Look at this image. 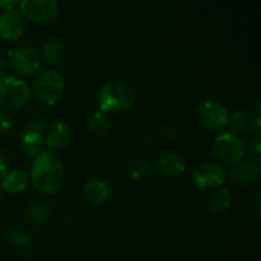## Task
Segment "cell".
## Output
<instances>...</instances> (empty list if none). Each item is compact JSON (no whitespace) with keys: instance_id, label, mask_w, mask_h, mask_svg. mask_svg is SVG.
Listing matches in <instances>:
<instances>
[{"instance_id":"cell-26","label":"cell","mask_w":261,"mask_h":261,"mask_svg":"<svg viewBox=\"0 0 261 261\" xmlns=\"http://www.w3.org/2000/svg\"><path fill=\"white\" fill-rule=\"evenodd\" d=\"M12 127V120H10L9 115L4 111L3 109H0V134H5L8 133Z\"/></svg>"},{"instance_id":"cell-12","label":"cell","mask_w":261,"mask_h":261,"mask_svg":"<svg viewBox=\"0 0 261 261\" xmlns=\"http://www.w3.org/2000/svg\"><path fill=\"white\" fill-rule=\"evenodd\" d=\"M83 196L91 205H103L110 200L111 188L109 182L101 178H91L83 186Z\"/></svg>"},{"instance_id":"cell-19","label":"cell","mask_w":261,"mask_h":261,"mask_svg":"<svg viewBox=\"0 0 261 261\" xmlns=\"http://www.w3.org/2000/svg\"><path fill=\"white\" fill-rule=\"evenodd\" d=\"M252 121H254V119L250 117V115L246 111L239 110L229 116L228 126L233 134H246V133H251Z\"/></svg>"},{"instance_id":"cell-14","label":"cell","mask_w":261,"mask_h":261,"mask_svg":"<svg viewBox=\"0 0 261 261\" xmlns=\"http://www.w3.org/2000/svg\"><path fill=\"white\" fill-rule=\"evenodd\" d=\"M157 168L165 176L176 177L185 172L186 161L181 154L176 152L163 153L157 161Z\"/></svg>"},{"instance_id":"cell-15","label":"cell","mask_w":261,"mask_h":261,"mask_svg":"<svg viewBox=\"0 0 261 261\" xmlns=\"http://www.w3.org/2000/svg\"><path fill=\"white\" fill-rule=\"evenodd\" d=\"M41 63L47 65H58L64 56V46L61 41L56 37L46 38L42 42L38 53Z\"/></svg>"},{"instance_id":"cell-16","label":"cell","mask_w":261,"mask_h":261,"mask_svg":"<svg viewBox=\"0 0 261 261\" xmlns=\"http://www.w3.org/2000/svg\"><path fill=\"white\" fill-rule=\"evenodd\" d=\"M30 185V176L23 170L9 171L2 178V189L9 194L23 193Z\"/></svg>"},{"instance_id":"cell-17","label":"cell","mask_w":261,"mask_h":261,"mask_svg":"<svg viewBox=\"0 0 261 261\" xmlns=\"http://www.w3.org/2000/svg\"><path fill=\"white\" fill-rule=\"evenodd\" d=\"M19 150L22 154L27 157H37L38 154L45 150V140L43 135L36 134V133L23 132L19 139Z\"/></svg>"},{"instance_id":"cell-4","label":"cell","mask_w":261,"mask_h":261,"mask_svg":"<svg viewBox=\"0 0 261 261\" xmlns=\"http://www.w3.org/2000/svg\"><path fill=\"white\" fill-rule=\"evenodd\" d=\"M212 154L217 163L224 166H236L246 155V145L240 135L233 133H222L212 143Z\"/></svg>"},{"instance_id":"cell-23","label":"cell","mask_w":261,"mask_h":261,"mask_svg":"<svg viewBox=\"0 0 261 261\" xmlns=\"http://www.w3.org/2000/svg\"><path fill=\"white\" fill-rule=\"evenodd\" d=\"M5 239H7V241L12 246L18 247V249L25 247L30 244V237H28V234L25 232L20 231V229H10L5 234Z\"/></svg>"},{"instance_id":"cell-29","label":"cell","mask_w":261,"mask_h":261,"mask_svg":"<svg viewBox=\"0 0 261 261\" xmlns=\"http://www.w3.org/2000/svg\"><path fill=\"white\" fill-rule=\"evenodd\" d=\"M18 2L19 0H0V9H3V12L8 9H13L14 5L18 4Z\"/></svg>"},{"instance_id":"cell-22","label":"cell","mask_w":261,"mask_h":261,"mask_svg":"<svg viewBox=\"0 0 261 261\" xmlns=\"http://www.w3.org/2000/svg\"><path fill=\"white\" fill-rule=\"evenodd\" d=\"M153 173H154V168L145 160L134 161L129 167V176L135 181L147 180L152 177Z\"/></svg>"},{"instance_id":"cell-24","label":"cell","mask_w":261,"mask_h":261,"mask_svg":"<svg viewBox=\"0 0 261 261\" xmlns=\"http://www.w3.org/2000/svg\"><path fill=\"white\" fill-rule=\"evenodd\" d=\"M247 160H251L254 162L261 163V143L260 138H255L250 142L249 147H246V155Z\"/></svg>"},{"instance_id":"cell-28","label":"cell","mask_w":261,"mask_h":261,"mask_svg":"<svg viewBox=\"0 0 261 261\" xmlns=\"http://www.w3.org/2000/svg\"><path fill=\"white\" fill-rule=\"evenodd\" d=\"M176 135H177V129L175 127V125L172 124H167L165 127L162 129V137L163 139L166 140H172L175 139Z\"/></svg>"},{"instance_id":"cell-18","label":"cell","mask_w":261,"mask_h":261,"mask_svg":"<svg viewBox=\"0 0 261 261\" xmlns=\"http://www.w3.org/2000/svg\"><path fill=\"white\" fill-rule=\"evenodd\" d=\"M232 204V195L228 189L218 188L214 189L212 195L208 199V209L213 214H223L229 209Z\"/></svg>"},{"instance_id":"cell-27","label":"cell","mask_w":261,"mask_h":261,"mask_svg":"<svg viewBox=\"0 0 261 261\" xmlns=\"http://www.w3.org/2000/svg\"><path fill=\"white\" fill-rule=\"evenodd\" d=\"M9 172V155L0 149V180Z\"/></svg>"},{"instance_id":"cell-25","label":"cell","mask_w":261,"mask_h":261,"mask_svg":"<svg viewBox=\"0 0 261 261\" xmlns=\"http://www.w3.org/2000/svg\"><path fill=\"white\" fill-rule=\"evenodd\" d=\"M46 129H47V126H46V122L43 121L42 119H40V117H33V119H31L30 121L27 122L24 132L45 135Z\"/></svg>"},{"instance_id":"cell-5","label":"cell","mask_w":261,"mask_h":261,"mask_svg":"<svg viewBox=\"0 0 261 261\" xmlns=\"http://www.w3.org/2000/svg\"><path fill=\"white\" fill-rule=\"evenodd\" d=\"M31 87L27 82L17 76L0 78V109L18 110L30 102Z\"/></svg>"},{"instance_id":"cell-11","label":"cell","mask_w":261,"mask_h":261,"mask_svg":"<svg viewBox=\"0 0 261 261\" xmlns=\"http://www.w3.org/2000/svg\"><path fill=\"white\" fill-rule=\"evenodd\" d=\"M261 176V163L251 160L241 161L233 166L229 172V180L239 186H251L259 181Z\"/></svg>"},{"instance_id":"cell-8","label":"cell","mask_w":261,"mask_h":261,"mask_svg":"<svg viewBox=\"0 0 261 261\" xmlns=\"http://www.w3.org/2000/svg\"><path fill=\"white\" fill-rule=\"evenodd\" d=\"M198 120L201 126L211 132H217L228 125L229 112L218 101L208 99L198 109Z\"/></svg>"},{"instance_id":"cell-20","label":"cell","mask_w":261,"mask_h":261,"mask_svg":"<svg viewBox=\"0 0 261 261\" xmlns=\"http://www.w3.org/2000/svg\"><path fill=\"white\" fill-rule=\"evenodd\" d=\"M88 129L94 137H106L111 130V124L105 112L96 111L88 119Z\"/></svg>"},{"instance_id":"cell-31","label":"cell","mask_w":261,"mask_h":261,"mask_svg":"<svg viewBox=\"0 0 261 261\" xmlns=\"http://www.w3.org/2000/svg\"><path fill=\"white\" fill-rule=\"evenodd\" d=\"M2 198H3V189L2 186H0V203H2Z\"/></svg>"},{"instance_id":"cell-1","label":"cell","mask_w":261,"mask_h":261,"mask_svg":"<svg viewBox=\"0 0 261 261\" xmlns=\"http://www.w3.org/2000/svg\"><path fill=\"white\" fill-rule=\"evenodd\" d=\"M65 171L60 158L54 152H45L35 157L31 167L30 182L41 194H55L63 188Z\"/></svg>"},{"instance_id":"cell-21","label":"cell","mask_w":261,"mask_h":261,"mask_svg":"<svg viewBox=\"0 0 261 261\" xmlns=\"http://www.w3.org/2000/svg\"><path fill=\"white\" fill-rule=\"evenodd\" d=\"M28 217L36 224H43L51 216V208L45 201H35L28 206Z\"/></svg>"},{"instance_id":"cell-3","label":"cell","mask_w":261,"mask_h":261,"mask_svg":"<svg viewBox=\"0 0 261 261\" xmlns=\"http://www.w3.org/2000/svg\"><path fill=\"white\" fill-rule=\"evenodd\" d=\"M31 87V93L40 103L45 106H54L61 99L64 94V78L55 69H46L38 71L35 75Z\"/></svg>"},{"instance_id":"cell-7","label":"cell","mask_w":261,"mask_h":261,"mask_svg":"<svg viewBox=\"0 0 261 261\" xmlns=\"http://www.w3.org/2000/svg\"><path fill=\"white\" fill-rule=\"evenodd\" d=\"M9 68L18 76H32L40 71L41 59L33 47H19L9 54Z\"/></svg>"},{"instance_id":"cell-2","label":"cell","mask_w":261,"mask_h":261,"mask_svg":"<svg viewBox=\"0 0 261 261\" xmlns=\"http://www.w3.org/2000/svg\"><path fill=\"white\" fill-rule=\"evenodd\" d=\"M137 101V94L130 84L121 81H110L99 88L97 94V105L101 112L129 111Z\"/></svg>"},{"instance_id":"cell-13","label":"cell","mask_w":261,"mask_h":261,"mask_svg":"<svg viewBox=\"0 0 261 261\" xmlns=\"http://www.w3.org/2000/svg\"><path fill=\"white\" fill-rule=\"evenodd\" d=\"M71 133L70 127L65 122L56 121L51 124L46 129L43 140H45V147L50 148L51 150H61L66 148L70 143Z\"/></svg>"},{"instance_id":"cell-30","label":"cell","mask_w":261,"mask_h":261,"mask_svg":"<svg viewBox=\"0 0 261 261\" xmlns=\"http://www.w3.org/2000/svg\"><path fill=\"white\" fill-rule=\"evenodd\" d=\"M5 70H7V61H5L4 56L0 54V78H4Z\"/></svg>"},{"instance_id":"cell-9","label":"cell","mask_w":261,"mask_h":261,"mask_svg":"<svg viewBox=\"0 0 261 261\" xmlns=\"http://www.w3.org/2000/svg\"><path fill=\"white\" fill-rule=\"evenodd\" d=\"M194 184L199 189H218L226 181V172L217 162H203L193 170Z\"/></svg>"},{"instance_id":"cell-6","label":"cell","mask_w":261,"mask_h":261,"mask_svg":"<svg viewBox=\"0 0 261 261\" xmlns=\"http://www.w3.org/2000/svg\"><path fill=\"white\" fill-rule=\"evenodd\" d=\"M18 7L25 19L37 24H51L60 14L59 0H19Z\"/></svg>"},{"instance_id":"cell-10","label":"cell","mask_w":261,"mask_h":261,"mask_svg":"<svg viewBox=\"0 0 261 261\" xmlns=\"http://www.w3.org/2000/svg\"><path fill=\"white\" fill-rule=\"evenodd\" d=\"M25 31V18L18 9L4 10L0 15V37L5 41H17Z\"/></svg>"}]
</instances>
